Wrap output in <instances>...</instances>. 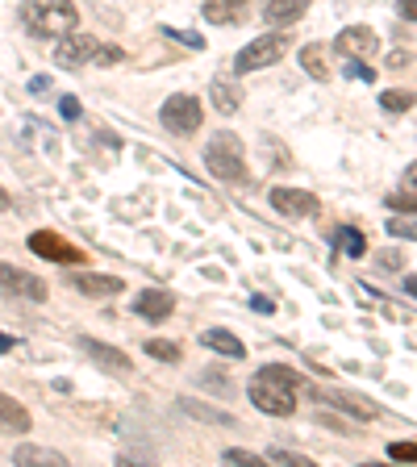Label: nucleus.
I'll return each instance as SVG.
<instances>
[{
  "label": "nucleus",
  "instance_id": "nucleus-8",
  "mask_svg": "<svg viewBox=\"0 0 417 467\" xmlns=\"http://www.w3.org/2000/svg\"><path fill=\"white\" fill-rule=\"evenodd\" d=\"M376 50H380V38L368 30V25H347V30L334 38V55L355 59V63H368Z\"/></svg>",
  "mask_w": 417,
  "mask_h": 467
},
{
  "label": "nucleus",
  "instance_id": "nucleus-20",
  "mask_svg": "<svg viewBox=\"0 0 417 467\" xmlns=\"http://www.w3.org/2000/svg\"><path fill=\"white\" fill-rule=\"evenodd\" d=\"M326 55H330V46H321V42H309V46L300 50V67H305V76H313V80L326 84V80H330Z\"/></svg>",
  "mask_w": 417,
  "mask_h": 467
},
{
  "label": "nucleus",
  "instance_id": "nucleus-6",
  "mask_svg": "<svg viewBox=\"0 0 417 467\" xmlns=\"http://www.w3.org/2000/svg\"><path fill=\"white\" fill-rule=\"evenodd\" d=\"M0 292H5V297H17V300H34V305H42V300H46V279H38L34 271L13 268V263H0Z\"/></svg>",
  "mask_w": 417,
  "mask_h": 467
},
{
  "label": "nucleus",
  "instance_id": "nucleus-37",
  "mask_svg": "<svg viewBox=\"0 0 417 467\" xmlns=\"http://www.w3.org/2000/svg\"><path fill=\"white\" fill-rule=\"evenodd\" d=\"M250 305H255L259 313H271V309H276V300H268V297H255V300H250Z\"/></svg>",
  "mask_w": 417,
  "mask_h": 467
},
{
  "label": "nucleus",
  "instance_id": "nucleus-33",
  "mask_svg": "<svg viewBox=\"0 0 417 467\" xmlns=\"http://www.w3.org/2000/svg\"><path fill=\"white\" fill-rule=\"evenodd\" d=\"M59 113H63L67 121H76L84 109H80V100H76V96H63V100H59Z\"/></svg>",
  "mask_w": 417,
  "mask_h": 467
},
{
  "label": "nucleus",
  "instance_id": "nucleus-24",
  "mask_svg": "<svg viewBox=\"0 0 417 467\" xmlns=\"http://www.w3.org/2000/svg\"><path fill=\"white\" fill-rule=\"evenodd\" d=\"M334 247H342L347 255H363V250H368V242H363V234H359V229H334Z\"/></svg>",
  "mask_w": 417,
  "mask_h": 467
},
{
  "label": "nucleus",
  "instance_id": "nucleus-1",
  "mask_svg": "<svg viewBox=\"0 0 417 467\" xmlns=\"http://www.w3.org/2000/svg\"><path fill=\"white\" fill-rule=\"evenodd\" d=\"M21 21L30 25V34L38 38H63L80 25V9L71 0H25L21 9Z\"/></svg>",
  "mask_w": 417,
  "mask_h": 467
},
{
  "label": "nucleus",
  "instance_id": "nucleus-43",
  "mask_svg": "<svg viewBox=\"0 0 417 467\" xmlns=\"http://www.w3.org/2000/svg\"><path fill=\"white\" fill-rule=\"evenodd\" d=\"M13 347V339H5V334H0V350H9Z\"/></svg>",
  "mask_w": 417,
  "mask_h": 467
},
{
  "label": "nucleus",
  "instance_id": "nucleus-10",
  "mask_svg": "<svg viewBox=\"0 0 417 467\" xmlns=\"http://www.w3.org/2000/svg\"><path fill=\"white\" fill-rule=\"evenodd\" d=\"M97 46H100V42L92 38V34L71 30V34H63L59 46H55V63H59V67H84V63H92Z\"/></svg>",
  "mask_w": 417,
  "mask_h": 467
},
{
  "label": "nucleus",
  "instance_id": "nucleus-30",
  "mask_svg": "<svg viewBox=\"0 0 417 467\" xmlns=\"http://www.w3.org/2000/svg\"><path fill=\"white\" fill-rule=\"evenodd\" d=\"M401 263H405V255H401V250H380V255H376V268L380 271H401Z\"/></svg>",
  "mask_w": 417,
  "mask_h": 467
},
{
  "label": "nucleus",
  "instance_id": "nucleus-16",
  "mask_svg": "<svg viewBox=\"0 0 417 467\" xmlns=\"http://www.w3.org/2000/svg\"><path fill=\"white\" fill-rule=\"evenodd\" d=\"M0 430H9V434H30L34 430L30 409L21 405L17 397H5V392H0Z\"/></svg>",
  "mask_w": 417,
  "mask_h": 467
},
{
  "label": "nucleus",
  "instance_id": "nucleus-28",
  "mask_svg": "<svg viewBox=\"0 0 417 467\" xmlns=\"http://www.w3.org/2000/svg\"><path fill=\"white\" fill-rule=\"evenodd\" d=\"M92 63H100V67H117V63H126V50L121 46H97Z\"/></svg>",
  "mask_w": 417,
  "mask_h": 467
},
{
  "label": "nucleus",
  "instance_id": "nucleus-26",
  "mask_svg": "<svg viewBox=\"0 0 417 467\" xmlns=\"http://www.w3.org/2000/svg\"><path fill=\"white\" fill-rule=\"evenodd\" d=\"M388 234H392V239H405V242H417V213H413V218H405V213H401L397 221H388Z\"/></svg>",
  "mask_w": 417,
  "mask_h": 467
},
{
  "label": "nucleus",
  "instance_id": "nucleus-42",
  "mask_svg": "<svg viewBox=\"0 0 417 467\" xmlns=\"http://www.w3.org/2000/svg\"><path fill=\"white\" fill-rule=\"evenodd\" d=\"M405 289H409V297H417V276H409V279H405Z\"/></svg>",
  "mask_w": 417,
  "mask_h": 467
},
{
  "label": "nucleus",
  "instance_id": "nucleus-36",
  "mask_svg": "<svg viewBox=\"0 0 417 467\" xmlns=\"http://www.w3.org/2000/svg\"><path fill=\"white\" fill-rule=\"evenodd\" d=\"M409 63H413V59H409L405 50H392V55H388V67H392V71H401V67H409Z\"/></svg>",
  "mask_w": 417,
  "mask_h": 467
},
{
  "label": "nucleus",
  "instance_id": "nucleus-27",
  "mask_svg": "<svg viewBox=\"0 0 417 467\" xmlns=\"http://www.w3.org/2000/svg\"><path fill=\"white\" fill-rule=\"evenodd\" d=\"M221 459H226V463H239V467H259V463H268L263 455H255V451H242V447H229Z\"/></svg>",
  "mask_w": 417,
  "mask_h": 467
},
{
  "label": "nucleus",
  "instance_id": "nucleus-12",
  "mask_svg": "<svg viewBox=\"0 0 417 467\" xmlns=\"http://www.w3.org/2000/svg\"><path fill=\"white\" fill-rule=\"evenodd\" d=\"M71 289L84 292V297H117L126 284L117 276H100V271H71Z\"/></svg>",
  "mask_w": 417,
  "mask_h": 467
},
{
  "label": "nucleus",
  "instance_id": "nucleus-31",
  "mask_svg": "<svg viewBox=\"0 0 417 467\" xmlns=\"http://www.w3.org/2000/svg\"><path fill=\"white\" fill-rule=\"evenodd\" d=\"M384 205L392 213H417V197H401V192L397 197H384Z\"/></svg>",
  "mask_w": 417,
  "mask_h": 467
},
{
  "label": "nucleus",
  "instance_id": "nucleus-15",
  "mask_svg": "<svg viewBox=\"0 0 417 467\" xmlns=\"http://www.w3.org/2000/svg\"><path fill=\"white\" fill-rule=\"evenodd\" d=\"M309 5L313 0H263V21L268 25H292L309 13Z\"/></svg>",
  "mask_w": 417,
  "mask_h": 467
},
{
  "label": "nucleus",
  "instance_id": "nucleus-14",
  "mask_svg": "<svg viewBox=\"0 0 417 467\" xmlns=\"http://www.w3.org/2000/svg\"><path fill=\"white\" fill-rule=\"evenodd\" d=\"M171 309H176V300H171L168 292H159V289H147V292H138V297H134V313H138V318H147V321H168Z\"/></svg>",
  "mask_w": 417,
  "mask_h": 467
},
{
  "label": "nucleus",
  "instance_id": "nucleus-34",
  "mask_svg": "<svg viewBox=\"0 0 417 467\" xmlns=\"http://www.w3.org/2000/svg\"><path fill=\"white\" fill-rule=\"evenodd\" d=\"M168 38H179L184 46H205V38H197V34H184V30H168Z\"/></svg>",
  "mask_w": 417,
  "mask_h": 467
},
{
  "label": "nucleus",
  "instance_id": "nucleus-21",
  "mask_svg": "<svg viewBox=\"0 0 417 467\" xmlns=\"http://www.w3.org/2000/svg\"><path fill=\"white\" fill-rule=\"evenodd\" d=\"M200 342H205L208 350L226 355V359H247V347H242L234 334H226V330H205V334H200Z\"/></svg>",
  "mask_w": 417,
  "mask_h": 467
},
{
  "label": "nucleus",
  "instance_id": "nucleus-17",
  "mask_svg": "<svg viewBox=\"0 0 417 467\" xmlns=\"http://www.w3.org/2000/svg\"><path fill=\"white\" fill-rule=\"evenodd\" d=\"M208 96H213V109L218 113H239L242 109V88L229 76H218V80L208 84Z\"/></svg>",
  "mask_w": 417,
  "mask_h": 467
},
{
  "label": "nucleus",
  "instance_id": "nucleus-18",
  "mask_svg": "<svg viewBox=\"0 0 417 467\" xmlns=\"http://www.w3.org/2000/svg\"><path fill=\"white\" fill-rule=\"evenodd\" d=\"M179 409L197 421H208V426H234V413H226V409H218V405H205V401L179 397Z\"/></svg>",
  "mask_w": 417,
  "mask_h": 467
},
{
  "label": "nucleus",
  "instance_id": "nucleus-4",
  "mask_svg": "<svg viewBox=\"0 0 417 467\" xmlns=\"http://www.w3.org/2000/svg\"><path fill=\"white\" fill-rule=\"evenodd\" d=\"M289 46H292V38L284 30L259 34L255 42H247V46L234 55V76H250V71H259V67H271V63H280L289 55Z\"/></svg>",
  "mask_w": 417,
  "mask_h": 467
},
{
  "label": "nucleus",
  "instance_id": "nucleus-25",
  "mask_svg": "<svg viewBox=\"0 0 417 467\" xmlns=\"http://www.w3.org/2000/svg\"><path fill=\"white\" fill-rule=\"evenodd\" d=\"M147 355H150V359H163V363H179V355H184V350H179V342L150 339V342H147Z\"/></svg>",
  "mask_w": 417,
  "mask_h": 467
},
{
  "label": "nucleus",
  "instance_id": "nucleus-7",
  "mask_svg": "<svg viewBox=\"0 0 417 467\" xmlns=\"http://www.w3.org/2000/svg\"><path fill=\"white\" fill-rule=\"evenodd\" d=\"M25 247L38 259H50V263H84V250L71 247L67 239H59L55 229H34L30 239H25Z\"/></svg>",
  "mask_w": 417,
  "mask_h": 467
},
{
  "label": "nucleus",
  "instance_id": "nucleus-39",
  "mask_svg": "<svg viewBox=\"0 0 417 467\" xmlns=\"http://www.w3.org/2000/svg\"><path fill=\"white\" fill-rule=\"evenodd\" d=\"M405 184L417 192V163H409V168H405Z\"/></svg>",
  "mask_w": 417,
  "mask_h": 467
},
{
  "label": "nucleus",
  "instance_id": "nucleus-19",
  "mask_svg": "<svg viewBox=\"0 0 417 467\" xmlns=\"http://www.w3.org/2000/svg\"><path fill=\"white\" fill-rule=\"evenodd\" d=\"M13 463L21 467H30V463H42V467H67V455H59V451H50V447H17L13 451Z\"/></svg>",
  "mask_w": 417,
  "mask_h": 467
},
{
  "label": "nucleus",
  "instance_id": "nucleus-22",
  "mask_svg": "<svg viewBox=\"0 0 417 467\" xmlns=\"http://www.w3.org/2000/svg\"><path fill=\"white\" fill-rule=\"evenodd\" d=\"M242 5H247V0H205V21L229 25V21L242 17Z\"/></svg>",
  "mask_w": 417,
  "mask_h": 467
},
{
  "label": "nucleus",
  "instance_id": "nucleus-23",
  "mask_svg": "<svg viewBox=\"0 0 417 467\" xmlns=\"http://www.w3.org/2000/svg\"><path fill=\"white\" fill-rule=\"evenodd\" d=\"M413 92H405V88H388V92H380V105H384L388 113H405V109H413Z\"/></svg>",
  "mask_w": 417,
  "mask_h": 467
},
{
  "label": "nucleus",
  "instance_id": "nucleus-3",
  "mask_svg": "<svg viewBox=\"0 0 417 467\" xmlns=\"http://www.w3.org/2000/svg\"><path fill=\"white\" fill-rule=\"evenodd\" d=\"M205 168L213 171L226 184H242L247 179V150H242V138L234 129H218L205 147Z\"/></svg>",
  "mask_w": 417,
  "mask_h": 467
},
{
  "label": "nucleus",
  "instance_id": "nucleus-13",
  "mask_svg": "<svg viewBox=\"0 0 417 467\" xmlns=\"http://www.w3.org/2000/svg\"><path fill=\"white\" fill-rule=\"evenodd\" d=\"M326 405H334V409H347V413H355L359 421H371V418H380V405H376V401L359 397V392H347V388H334V392H326Z\"/></svg>",
  "mask_w": 417,
  "mask_h": 467
},
{
  "label": "nucleus",
  "instance_id": "nucleus-2",
  "mask_svg": "<svg viewBox=\"0 0 417 467\" xmlns=\"http://www.w3.org/2000/svg\"><path fill=\"white\" fill-rule=\"evenodd\" d=\"M247 392H250V405H255L259 413H268V418H292V413H297V388L284 376H276L271 368L255 371Z\"/></svg>",
  "mask_w": 417,
  "mask_h": 467
},
{
  "label": "nucleus",
  "instance_id": "nucleus-29",
  "mask_svg": "<svg viewBox=\"0 0 417 467\" xmlns=\"http://www.w3.org/2000/svg\"><path fill=\"white\" fill-rule=\"evenodd\" d=\"M388 459H397V463H417V442H392V447H388Z\"/></svg>",
  "mask_w": 417,
  "mask_h": 467
},
{
  "label": "nucleus",
  "instance_id": "nucleus-32",
  "mask_svg": "<svg viewBox=\"0 0 417 467\" xmlns=\"http://www.w3.org/2000/svg\"><path fill=\"white\" fill-rule=\"evenodd\" d=\"M268 459H276V463H289V467H309L305 455H292V451H268Z\"/></svg>",
  "mask_w": 417,
  "mask_h": 467
},
{
  "label": "nucleus",
  "instance_id": "nucleus-11",
  "mask_svg": "<svg viewBox=\"0 0 417 467\" xmlns=\"http://www.w3.org/2000/svg\"><path fill=\"white\" fill-rule=\"evenodd\" d=\"M80 350L97 363V368H105V371H113V376H129L134 371V359L126 355V350H117V347H109V342H97V339H80Z\"/></svg>",
  "mask_w": 417,
  "mask_h": 467
},
{
  "label": "nucleus",
  "instance_id": "nucleus-40",
  "mask_svg": "<svg viewBox=\"0 0 417 467\" xmlns=\"http://www.w3.org/2000/svg\"><path fill=\"white\" fill-rule=\"evenodd\" d=\"M50 88V80L46 76H38V80H30V92H46Z\"/></svg>",
  "mask_w": 417,
  "mask_h": 467
},
{
  "label": "nucleus",
  "instance_id": "nucleus-5",
  "mask_svg": "<svg viewBox=\"0 0 417 467\" xmlns=\"http://www.w3.org/2000/svg\"><path fill=\"white\" fill-rule=\"evenodd\" d=\"M159 117H163V126H168L171 134L188 138V134H197L200 129V121H205V105H200V96H192V92H176V96L163 100Z\"/></svg>",
  "mask_w": 417,
  "mask_h": 467
},
{
  "label": "nucleus",
  "instance_id": "nucleus-41",
  "mask_svg": "<svg viewBox=\"0 0 417 467\" xmlns=\"http://www.w3.org/2000/svg\"><path fill=\"white\" fill-rule=\"evenodd\" d=\"M9 205H13V200H9V192H5V188H0V213H5V209H9Z\"/></svg>",
  "mask_w": 417,
  "mask_h": 467
},
{
  "label": "nucleus",
  "instance_id": "nucleus-9",
  "mask_svg": "<svg viewBox=\"0 0 417 467\" xmlns=\"http://www.w3.org/2000/svg\"><path fill=\"white\" fill-rule=\"evenodd\" d=\"M271 197V209L276 213H284V218H318V209H321V200L313 197V192H305V188H271L268 192Z\"/></svg>",
  "mask_w": 417,
  "mask_h": 467
},
{
  "label": "nucleus",
  "instance_id": "nucleus-35",
  "mask_svg": "<svg viewBox=\"0 0 417 467\" xmlns=\"http://www.w3.org/2000/svg\"><path fill=\"white\" fill-rule=\"evenodd\" d=\"M397 13L405 21H417V0H397Z\"/></svg>",
  "mask_w": 417,
  "mask_h": 467
},
{
  "label": "nucleus",
  "instance_id": "nucleus-38",
  "mask_svg": "<svg viewBox=\"0 0 417 467\" xmlns=\"http://www.w3.org/2000/svg\"><path fill=\"white\" fill-rule=\"evenodd\" d=\"M351 76H359V80H376V71H371V67H351Z\"/></svg>",
  "mask_w": 417,
  "mask_h": 467
}]
</instances>
